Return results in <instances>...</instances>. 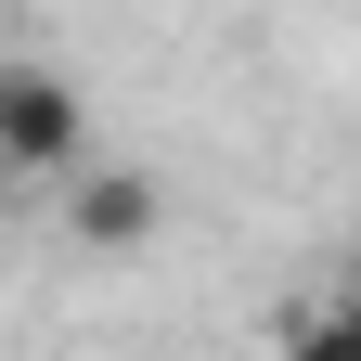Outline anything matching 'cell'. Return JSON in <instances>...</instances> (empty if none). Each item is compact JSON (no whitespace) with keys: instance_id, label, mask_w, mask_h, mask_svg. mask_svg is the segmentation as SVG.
<instances>
[{"instance_id":"cell-1","label":"cell","mask_w":361,"mask_h":361,"mask_svg":"<svg viewBox=\"0 0 361 361\" xmlns=\"http://www.w3.org/2000/svg\"><path fill=\"white\" fill-rule=\"evenodd\" d=\"M0 168H13V180H52V194L90 168V116H78V90L52 65H13V78H0Z\"/></svg>"},{"instance_id":"cell-3","label":"cell","mask_w":361,"mask_h":361,"mask_svg":"<svg viewBox=\"0 0 361 361\" xmlns=\"http://www.w3.org/2000/svg\"><path fill=\"white\" fill-rule=\"evenodd\" d=\"M284 361H361V297H323L284 323Z\"/></svg>"},{"instance_id":"cell-4","label":"cell","mask_w":361,"mask_h":361,"mask_svg":"<svg viewBox=\"0 0 361 361\" xmlns=\"http://www.w3.org/2000/svg\"><path fill=\"white\" fill-rule=\"evenodd\" d=\"M348 297H361V284H348Z\"/></svg>"},{"instance_id":"cell-2","label":"cell","mask_w":361,"mask_h":361,"mask_svg":"<svg viewBox=\"0 0 361 361\" xmlns=\"http://www.w3.org/2000/svg\"><path fill=\"white\" fill-rule=\"evenodd\" d=\"M65 233H78L90 258H142V245L168 233V180L129 168V155H90V168L65 180Z\"/></svg>"}]
</instances>
